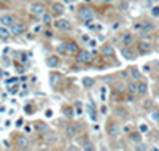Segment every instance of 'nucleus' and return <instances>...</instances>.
Returning <instances> with one entry per match:
<instances>
[{
    "mask_svg": "<svg viewBox=\"0 0 159 151\" xmlns=\"http://www.w3.org/2000/svg\"><path fill=\"white\" fill-rule=\"evenodd\" d=\"M78 19L85 24H91L92 19H94V11L89 6H81L78 10Z\"/></svg>",
    "mask_w": 159,
    "mask_h": 151,
    "instance_id": "1",
    "label": "nucleus"
},
{
    "mask_svg": "<svg viewBox=\"0 0 159 151\" xmlns=\"http://www.w3.org/2000/svg\"><path fill=\"white\" fill-rule=\"evenodd\" d=\"M29 10H30V14L42 18V16L46 13V6H45V3H42V2H34V3L29 6Z\"/></svg>",
    "mask_w": 159,
    "mask_h": 151,
    "instance_id": "2",
    "label": "nucleus"
},
{
    "mask_svg": "<svg viewBox=\"0 0 159 151\" xmlns=\"http://www.w3.org/2000/svg\"><path fill=\"white\" fill-rule=\"evenodd\" d=\"M54 26H56V29L61 30V32H69V30H72V22H70L69 19H64V18H59V19L54 22Z\"/></svg>",
    "mask_w": 159,
    "mask_h": 151,
    "instance_id": "3",
    "label": "nucleus"
},
{
    "mask_svg": "<svg viewBox=\"0 0 159 151\" xmlns=\"http://www.w3.org/2000/svg\"><path fill=\"white\" fill-rule=\"evenodd\" d=\"M107 134L110 137H118L121 134V127H119L118 122H115V121H110L108 122V124H107Z\"/></svg>",
    "mask_w": 159,
    "mask_h": 151,
    "instance_id": "4",
    "label": "nucleus"
},
{
    "mask_svg": "<svg viewBox=\"0 0 159 151\" xmlns=\"http://www.w3.org/2000/svg\"><path fill=\"white\" fill-rule=\"evenodd\" d=\"M77 61L80 64H89L92 61V54L88 50H80L78 54H77Z\"/></svg>",
    "mask_w": 159,
    "mask_h": 151,
    "instance_id": "5",
    "label": "nucleus"
},
{
    "mask_svg": "<svg viewBox=\"0 0 159 151\" xmlns=\"http://www.w3.org/2000/svg\"><path fill=\"white\" fill-rule=\"evenodd\" d=\"M14 22H16V19H14V16H13V14L5 13V14L0 16V24H2L3 27H8V29H11V26H13Z\"/></svg>",
    "mask_w": 159,
    "mask_h": 151,
    "instance_id": "6",
    "label": "nucleus"
},
{
    "mask_svg": "<svg viewBox=\"0 0 159 151\" xmlns=\"http://www.w3.org/2000/svg\"><path fill=\"white\" fill-rule=\"evenodd\" d=\"M10 32H11V35H22V34L26 32V24H24V22H18V21H16V22L11 26Z\"/></svg>",
    "mask_w": 159,
    "mask_h": 151,
    "instance_id": "7",
    "label": "nucleus"
},
{
    "mask_svg": "<svg viewBox=\"0 0 159 151\" xmlns=\"http://www.w3.org/2000/svg\"><path fill=\"white\" fill-rule=\"evenodd\" d=\"M59 62H61V59H59V56H56V54L48 56V58H46V61H45L46 67H50V69H56V67L59 65Z\"/></svg>",
    "mask_w": 159,
    "mask_h": 151,
    "instance_id": "8",
    "label": "nucleus"
},
{
    "mask_svg": "<svg viewBox=\"0 0 159 151\" xmlns=\"http://www.w3.org/2000/svg\"><path fill=\"white\" fill-rule=\"evenodd\" d=\"M29 145H30V141H29V138H27L26 135H18L16 137V146L18 148L27 149V148H29Z\"/></svg>",
    "mask_w": 159,
    "mask_h": 151,
    "instance_id": "9",
    "label": "nucleus"
},
{
    "mask_svg": "<svg viewBox=\"0 0 159 151\" xmlns=\"http://www.w3.org/2000/svg\"><path fill=\"white\" fill-rule=\"evenodd\" d=\"M77 134H78V124H69L67 127H65V135H67L69 138L77 137Z\"/></svg>",
    "mask_w": 159,
    "mask_h": 151,
    "instance_id": "10",
    "label": "nucleus"
},
{
    "mask_svg": "<svg viewBox=\"0 0 159 151\" xmlns=\"http://www.w3.org/2000/svg\"><path fill=\"white\" fill-rule=\"evenodd\" d=\"M34 129H35L37 132H40V134H46L50 127H48V124L43 122V121H35V122H34Z\"/></svg>",
    "mask_w": 159,
    "mask_h": 151,
    "instance_id": "11",
    "label": "nucleus"
},
{
    "mask_svg": "<svg viewBox=\"0 0 159 151\" xmlns=\"http://www.w3.org/2000/svg\"><path fill=\"white\" fill-rule=\"evenodd\" d=\"M64 11H65V6H64L61 2H56V3L53 5V8H51V13H53L54 16H62Z\"/></svg>",
    "mask_w": 159,
    "mask_h": 151,
    "instance_id": "12",
    "label": "nucleus"
},
{
    "mask_svg": "<svg viewBox=\"0 0 159 151\" xmlns=\"http://www.w3.org/2000/svg\"><path fill=\"white\" fill-rule=\"evenodd\" d=\"M134 29H137V30H142V32H149V30H153L154 29V26L151 24V22H142V24H135L134 26Z\"/></svg>",
    "mask_w": 159,
    "mask_h": 151,
    "instance_id": "13",
    "label": "nucleus"
},
{
    "mask_svg": "<svg viewBox=\"0 0 159 151\" xmlns=\"http://www.w3.org/2000/svg\"><path fill=\"white\" fill-rule=\"evenodd\" d=\"M61 80H62V75H61V73H58V72H53V73L50 75V83H51V86H53V88L58 86V84L61 83Z\"/></svg>",
    "mask_w": 159,
    "mask_h": 151,
    "instance_id": "14",
    "label": "nucleus"
},
{
    "mask_svg": "<svg viewBox=\"0 0 159 151\" xmlns=\"http://www.w3.org/2000/svg\"><path fill=\"white\" fill-rule=\"evenodd\" d=\"M65 48H67V54H78L80 48L75 42H67L65 43Z\"/></svg>",
    "mask_w": 159,
    "mask_h": 151,
    "instance_id": "15",
    "label": "nucleus"
},
{
    "mask_svg": "<svg viewBox=\"0 0 159 151\" xmlns=\"http://www.w3.org/2000/svg\"><path fill=\"white\" fill-rule=\"evenodd\" d=\"M137 46H138V51L142 54H146V53L151 51V43H149V42H138Z\"/></svg>",
    "mask_w": 159,
    "mask_h": 151,
    "instance_id": "16",
    "label": "nucleus"
},
{
    "mask_svg": "<svg viewBox=\"0 0 159 151\" xmlns=\"http://www.w3.org/2000/svg\"><path fill=\"white\" fill-rule=\"evenodd\" d=\"M121 42H123L124 48H129V46L134 43V35L132 34H124L123 37H121Z\"/></svg>",
    "mask_w": 159,
    "mask_h": 151,
    "instance_id": "17",
    "label": "nucleus"
},
{
    "mask_svg": "<svg viewBox=\"0 0 159 151\" xmlns=\"http://www.w3.org/2000/svg\"><path fill=\"white\" fill-rule=\"evenodd\" d=\"M121 56H123L124 59H127V61H134L135 53L130 50V48H123V50H121Z\"/></svg>",
    "mask_w": 159,
    "mask_h": 151,
    "instance_id": "18",
    "label": "nucleus"
},
{
    "mask_svg": "<svg viewBox=\"0 0 159 151\" xmlns=\"http://www.w3.org/2000/svg\"><path fill=\"white\" fill-rule=\"evenodd\" d=\"M148 92V84L145 81H138L137 83V94H140V96H145V94Z\"/></svg>",
    "mask_w": 159,
    "mask_h": 151,
    "instance_id": "19",
    "label": "nucleus"
},
{
    "mask_svg": "<svg viewBox=\"0 0 159 151\" xmlns=\"http://www.w3.org/2000/svg\"><path fill=\"white\" fill-rule=\"evenodd\" d=\"M129 140L134 141V143H142V134L140 132H129Z\"/></svg>",
    "mask_w": 159,
    "mask_h": 151,
    "instance_id": "20",
    "label": "nucleus"
},
{
    "mask_svg": "<svg viewBox=\"0 0 159 151\" xmlns=\"http://www.w3.org/2000/svg\"><path fill=\"white\" fill-rule=\"evenodd\" d=\"M10 35H11V32H10L8 27L0 26V40H8V38H10Z\"/></svg>",
    "mask_w": 159,
    "mask_h": 151,
    "instance_id": "21",
    "label": "nucleus"
},
{
    "mask_svg": "<svg viewBox=\"0 0 159 151\" xmlns=\"http://www.w3.org/2000/svg\"><path fill=\"white\" fill-rule=\"evenodd\" d=\"M102 54H104V56H113L115 54L113 46H111V45H104V46H102Z\"/></svg>",
    "mask_w": 159,
    "mask_h": 151,
    "instance_id": "22",
    "label": "nucleus"
},
{
    "mask_svg": "<svg viewBox=\"0 0 159 151\" xmlns=\"http://www.w3.org/2000/svg\"><path fill=\"white\" fill-rule=\"evenodd\" d=\"M81 83H83V86H85V88H92V86H94V78H91V77H85V78H83L81 80Z\"/></svg>",
    "mask_w": 159,
    "mask_h": 151,
    "instance_id": "23",
    "label": "nucleus"
},
{
    "mask_svg": "<svg viewBox=\"0 0 159 151\" xmlns=\"http://www.w3.org/2000/svg\"><path fill=\"white\" fill-rule=\"evenodd\" d=\"M64 115L67 116V118H73V115H75L73 107H64Z\"/></svg>",
    "mask_w": 159,
    "mask_h": 151,
    "instance_id": "24",
    "label": "nucleus"
},
{
    "mask_svg": "<svg viewBox=\"0 0 159 151\" xmlns=\"http://www.w3.org/2000/svg\"><path fill=\"white\" fill-rule=\"evenodd\" d=\"M127 91L130 92V96L137 94V83H129V84H127Z\"/></svg>",
    "mask_w": 159,
    "mask_h": 151,
    "instance_id": "25",
    "label": "nucleus"
},
{
    "mask_svg": "<svg viewBox=\"0 0 159 151\" xmlns=\"http://www.w3.org/2000/svg\"><path fill=\"white\" fill-rule=\"evenodd\" d=\"M129 72H130V77H132L134 80H140V72H138V69H130Z\"/></svg>",
    "mask_w": 159,
    "mask_h": 151,
    "instance_id": "26",
    "label": "nucleus"
},
{
    "mask_svg": "<svg viewBox=\"0 0 159 151\" xmlns=\"http://www.w3.org/2000/svg\"><path fill=\"white\" fill-rule=\"evenodd\" d=\"M42 19H43V24H50L51 19H53V16H51L50 13H45V14L42 16Z\"/></svg>",
    "mask_w": 159,
    "mask_h": 151,
    "instance_id": "27",
    "label": "nucleus"
},
{
    "mask_svg": "<svg viewBox=\"0 0 159 151\" xmlns=\"http://www.w3.org/2000/svg\"><path fill=\"white\" fill-rule=\"evenodd\" d=\"M135 151H148V146L145 143H137L135 145Z\"/></svg>",
    "mask_w": 159,
    "mask_h": 151,
    "instance_id": "28",
    "label": "nucleus"
},
{
    "mask_svg": "<svg viewBox=\"0 0 159 151\" xmlns=\"http://www.w3.org/2000/svg\"><path fill=\"white\" fill-rule=\"evenodd\" d=\"M75 110H77V111H75L77 115H81V113H83V108H81V103H80V102L75 103Z\"/></svg>",
    "mask_w": 159,
    "mask_h": 151,
    "instance_id": "29",
    "label": "nucleus"
},
{
    "mask_svg": "<svg viewBox=\"0 0 159 151\" xmlns=\"http://www.w3.org/2000/svg\"><path fill=\"white\" fill-rule=\"evenodd\" d=\"M81 151H96V148L92 146L91 143H88V145H85V148H83Z\"/></svg>",
    "mask_w": 159,
    "mask_h": 151,
    "instance_id": "30",
    "label": "nucleus"
},
{
    "mask_svg": "<svg viewBox=\"0 0 159 151\" xmlns=\"http://www.w3.org/2000/svg\"><path fill=\"white\" fill-rule=\"evenodd\" d=\"M138 129H140V130H138L140 134H143V132H146V130H148V126H146V124H140V127H138Z\"/></svg>",
    "mask_w": 159,
    "mask_h": 151,
    "instance_id": "31",
    "label": "nucleus"
},
{
    "mask_svg": "<svg viewBox=\"0 0 159 151\" xmlns=\"http://www.w3.org/2000/svg\"><path fill=\"white\" fill-rule=\"evenodd\" d=\"M151 14H153V16H159V6H153Z\"/></svg>",
    "mask_w": 159,
    "mask_h": 151,
    "instance_id": "32",
    "label": "nucleus"
},
{
    "mask_svg": "<svg viewBox=\"0 0 159 151\" xmlns=\"http://www.w3.org/2000/svg\"><path fill=\"white\" fill-rule=\"evenodd\" d=\"M116 115H119V116H126V110L118 108V110H116Z\"/></svg>",
    "mask_w": 159,
    "mask_h": 151,
    "instance_id": "33",
    "label": "nucleus"
},
{
    "mask_svg": "<svg viewBox=\"0 0 159 151\" xmlns=\"http://www.w3.org/2000/svg\"><path fill=\"white\" fill-rule=\"evenodd\" d=\"M151 118H153L154 121H159V111H154V113H151Z\"/></svg>",
    "mask_w": 159,
    "mask_h": 151,
    "instance_id": "34",
    "label": "nucleus"
},
{
    "mask_svg": "<svg viewBox=\"0 0 159 151\" xmlns=\"http://www.w3.org/2000/svg\"><path fill=\"white\" fill-rule=\"evenodd\" d=\"M46 116L51 118V116H53V111H51V110H46Z\"/></svg>",
    "mask_w": 159,
    "mask_h": 151,
    "instance_id": "35",
    "label": "nucleus"
},
{
    "mask_svg": "<svg viewBox=\"0 0 159 151\" xmlns=\"http://www.w3.org/2000/svg\"><path fill=\"white\" fill-rule=\"evenodd\" d=\"M69 151H78L77 146H69Z\"/></svg>",
    "mask_w": 159,
    "mask_h": 151,
    "instance_id": "36",
    "label": "nucleus"
},
{
    "mask_svg": "<svg viewBox=\"0 0 159 151\" xmlns=\"http://www.w3.org/2000/svg\"><path fill=\"white\" fill-rule=\"evenodd\" d=\"M45 37H48V38H50V37H53V35H51V32L46 30V32H45Z\"/></svg>",
    "mask_w": 159,
    "mask_h": 151,
    "instance_id": "37",
    "label": "nucleus"
},
{
    "mask_svg": "<svg viewBox=\"0 0 159 151\" xmlns=\"http://www.w3.org/2000/svg\"><path fill=\"white\" fill-rule=\"evenodd\" d=\"M100 2H104V3H111L113 0H100Z\"/></svg>",
    "mask_w": 159,
    "mask_h": 151,
    "instance_id": "38",
    "label": "nucleus"
},
{
    "mask_svg": "<svg viewBox=\"0 0 159 151\" xmlns=\"http://www.w3.org/2000/svg\"><path fill=\"white\" fill-rule=\"evenodd\" d=\"M10 92H11V94H14V92H18V88H13V89H10Z\"/></svg>",
    "mask_w": 159,
    "mask_h": 151,
    "instance_id": "39",
    "label": "nucleus"
},
{
    "mask_svg": "<svg viewBox=\"0 0 159 151\" xmlns=\"http://www.w3.org/2000/svg\"><path fill=\"white\" fill-rule=\"evenodd\" d=\"M153 151H159V148H153Z\"/></svg>",
    "mask_w": 159,
    "mask_h": 151,
    "instance_id": "40",
    "label": "nucleus"
},
{
    "mask_svg": "<svg viewBox=\"0 0 159 151\" xmlns=\"http://www.w3.org/2000/svg\"><path fill=\"white\" fill-rule=\"evenodd\" d=\"M102 151H107V148H102Z\"/></svg>",
    "mask_w": 159,
    "mask_h": 151,
    "instance_id": "41",
    "label": "nucleus"
},
{
    "mask_svg": "<svg viewBox=\"0 0 159 151\" xmlns=\"http://www.w3.org/2000/svg\"><path fill=\"white\" fill-rule=\"evenodd\" d=\"M157 67H159V62H157Z\"/></svg>",
    "mask_w": 159,
    "mask_h": 151,
    "instance_id": "42",
    "label": "nucleus"
}]
</instances>
